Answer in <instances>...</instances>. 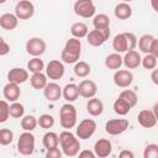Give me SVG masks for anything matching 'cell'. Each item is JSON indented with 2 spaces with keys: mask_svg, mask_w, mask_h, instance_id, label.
<instances>
[{
  "mask_svg": "<svg viewBox=\"0 0 158 158\" xmlns=\"http://www.w3.org/2000/svg\"><path fill=\"white\" fill-rule=\"evenodd\" d=\"M59 139V144L62 148V152L67 156V157H75L78 156L79 151H80V142L78 139V137L72 133L70 131H62L58 136Z\"/></svg>",
  "mask_w": 158,
  "mask_h": 158,
  "instance_id": "obj_1",
  "label": "cell"
},
{
  "mask_svg": "<svg viewBox=\"0 0 158 158\" xmlns=\"http://www.w3.org/2000/svg\"><path fill=\"white\" fill-rule=\"evenodd\" d=\"M80 53H81L80 40L72 37L65 42L64 48L62 49V53H60V59L63 60V63L73 64V63H77L79 60Z\"/></svg>",
  "mask_w": 158,
  "mask_h": 158,
  "instance_id": "obj_2",
  "label": "cell"
},
{
  "mask_svg": "<svg viewBox=\"0 0 158 158\" xmlns=\"http://www.w3.org/2000/svg\"><path fill=\"white\" fill-rule=\"evenodd\" d=\"M59 122L63 128L70 130L77 123V109L70 102L62 105L59 110Z\"/></svg>",
  "mask_w": 158,
  "mask_h": 158,
  "instance_id": "obj_3",
  "label": "cell"
},
{
  "mask_svg": "<svg viewBox=\"0 0 158 158\" xmlns=\"http://www.w3.org/2000/svg\"><path fill=\"white\" fill-rule=\"evenodd\" d=\"M17 151L22 156H31L35 152V136L30 131H25L17 139Z\"/></svg>",
  "mask_w": 158,
  "mask_h": 158,
  "instance_id": "obj_4",
  "label": "cell"
},
{
  "mask_svg": "<svg viewBox=\"0 0 158 158\" xmlns=\"http://www.w3.org/2000/svg\"><path fill=\"white\" fill-rule=\"evenodd\" d=\"M96 131V122L91 118H85L79 122L75 130V135L79 139H88L90 138Z\"/></svg>",
  "mask_w": 158,
  "mask_h": 158,
  "instance_id": "obj_5",
  "label": "cell"
},
{
  "mask_svg": "<svg viewBox=\"0 0 158 158\" xmlns=\"http://www.w3.org/2000/svg\"><path fill=\"white\" fill-rule=\"evenodd\" d=\"M110 37V27L107 28H101V30H93L88 32L86 35V41L90 46L93 47H100L102 46L106 40Z\"/></svg>",
  "mask_w": 158,
  "mask_h": 158,
  "instance_id": "obj_6",
  "label": "cell"
},
{
  "mask_svg": "<svg viewBox=\"0 0 158 158\" xmlns=\"http://www.w3.org/2000/svg\"><path fill=\"white\" fill-rule=\"evenodd\" d=\"M73 9H74V12L83 19L93 17L96 11L93 0H77Z\"/></svg>",
  "mask_w": 158,
  "mask_h": 158,
  "instance_id": "obj_7",
  "label": "cell"
},
{
  "mask_svg": "<svg viewBox=\"0 0 158 158\" xmlns=\"http://www.w3.org/2000/svg\"><path fill=\"white\" fill-rule=\"evenodd\" d=\"M128 126L130 122L126 118H111L105 123V131L111 136H117L123 133L128 128Z\"/></svg>",
  "mask_w": 158,
  "mask_h": 158,
  "instance_id": "obj_8",
  "label": "cell"
},
{
  "mask_svg": "<svg viewBox=\"0 0 158 158\" xmlns=\"http://www.w3.org/2000/svg\"><path fill=\"white\" fill-rule=\"evenodd\" d=\"M47 44L40 37H32L26 42V52L32 57H40L46 52Z\"/></svg>",
  "mask_w": 158,
  "mask_h": 158,
  "instance_id": "obj_9",
  "label": "cell"
},
{
  "mask_svg": "<svg viewBox=\"0 0 158 158\" xmlns=\"http://www.w3.org/2000/svg\"><path fill=\"white\" fill-rule=\"evenodd\" d=\"M15 15L19 20H28L35 15V6L30 0H20L15 6Z\"/></svg>",
  "mask_w": 158,
  "mask_h": 158,
  "instance_id": "obj_10",
  "label": "cell"
},
{
  "mask_svg": "<svg viewBox=\"0 0 158 158\" xmlns=\"http://www.w3.org/2000/svg\"><path fill=\"white\" fill-rule=\"evenodd\" d=\"M64 64L58 59H53L46 67V75L52 80H58L64 75Z\"/></svg>",
  "mask_w": 158,
  "mask_h": 158,
  "instance_id": "obj_11",
  "label": "cell"
},
{
  "mask_svg": "<svg viewBox=\"0 0 158 158\" xmlns=\"http://www.w3.org/2000/svg\"><path fill=\"white\" fill-rule=\"evenodd\" d=\"M133 81V74L128 69H117L114 74V83L118 88H127Z\"/></svg>",
  "mask_w": 158,
  "mask_h": 158,
  "instance_id": "obj_12",
  "label": "cell"
},
{
  "mask_svg": "<svg viewBox=\"0 0 158 158\" xmlns=\"http://www.w3.org/2000/svg\"><path fill=\"white\" fill-rule=\"evenodd\" d=\"M78 91H79V95L85 98V99H90V98H94L98 93V85L95 81L90 80V79H84L79 83L78 85Z\"/></svg>",
  "mask_w": 158,
  "mask_h": 158,
  "instance_id": "obj_13",
  "label": "cell"
},
{
  "mask_svg": "<svg viewBox=\"0 0 158 158\" xmlns=\"http://www.w3.org/2000/svg\"><path fill=\"white\" fill-rule=\"evenodd\" d=\"M137 120H138V123L144 127V128H152L157 125V121H158V116L153 112V110H142L139 111L138 116H137Z\"/></svg>",
  "mask_w": 158,
  "mask_h": 158,
  "instance_id": "obj_14",
  "label": "cell"
},
{
  "mask_svg": "<svg viewBox=\"0 0 158 158\" xmlns=\"http://www.w3.org/2000/svg\"><path fill=\"white\" fill-rule=\"evenodd\" d=\"M111 151H112V144L106 138H100L94 144V153L99 158H105V157L110 156Z\"/></svg>",
  "mask_w": 158,
  "mask_h": 158,
  "instance_id": "obj_15",
  "label": "cell"
},
{
  "mask_svg": "<svg viewBox=\"0 0 158 158\" xmlns=\"http://www.w3.org/2000/svg\"><path fill=\"white\" fill-rule=\"evenodd\" d=\"M141 59L142 58H141L139 53L135 49H131V51L125 52V56L122 58V64H125V67L127 69H136L139 67Z\"/></svg>",
  "mask_w": 158,
  "mask_h": 158,
  "instance_id": "obj_16",
  "label": "cell"
},
{
  "mask_svg": "<svg viewBox=\"0 0 158 158\" xmlns=\"http://www.w3.org/2000/svg\"><path fill=\"white\" fill-rule=\"evenodd\" d=\"M43 94L48 101H57L62 96V88L57 83L51 81L47 83L46 86L43 88Z\"/></svg>",
  "mask_w": 158,
  "mask_h": 158,
  "instance_id": "obj_17",
  "label": "cell"
},
{
  "mask_svg": "<svg viewBox=\"0 0 158 158\" xmlns=\"http://www.w3.org/2000/svg\"><path fill=\"white\" fill-rule=\"evenodd\" d=\"M28 79V72L23 68H12L7 73V80L15 84H22Z\"/></svg>",
  "mask_w": 158,
  "mask_h": 158,
  "instance_id": "obj_18",
  "label": "cell"
},
{
  "mask_svg": "<svg viewBox=\"0 0 158 158\" xmlns=\"http://www.w3.org/2000/svg\"><path fill=\"white\" fill-rule=\"evenodd\" d=\"M4 98L6 99V101H17V99L20 98L21 95V89L19 86V84H15V83H7L5 86H4Z\"/></svg>",
  "mask_w": 158,
  "mask_h": 158,
  "instance_id": "obj_19",
  "label": "cell"
},
{
  "mask_svg": "<svg viewBox=\"0 0 158 158\" xmlns=\"http://www.w3.org/2000/svg\"><path fill=\"white\" fill-rule=\"evenodd\" d=\"M19 25V19L15 14L5 12L0 16V27H2L6 31H12L17 27Z\"/></svg>",
  "mask_w": 158,
  "mask_h": 158,
  "instance_id": "obj_20",
  "label": "cell"
},
{
  "mask_svg": "<svg viewBox=\"0 0 158 158\" xmlns=\"http://www.w3.org/2000/svg\"><path fill=\"white\" fill-rule=\"evenodd\" d=\"M86 111L91 115V116H100L104 111V104L100 99L90 98L86 102Z\"/></svg>",
  "mask_w": 158,
  "mask_h": 158,
  "instance_id": "obj_21",
  "label": "cell"
},
{
  "mask_svg": "<svg viewBox=\"0 0 158 158\" xmlns=\"http://www.w3.org/2000/svg\"><path fill=\"white\" fill-rule=\"evenodd\" d=\"M114 14L118 20H127L131 17L132 15V7L128 2H120L115 6L114 9Z\"/></svg>",
  "mask_w": 158,
  "mask_h": 158,
  "instance_id": "obj_22",
  "label": "cell"
},
{
  "mask_svg": "<svg viewBox=\"0 0 158 158\" xmlns=\"http://www.w3.org/2000/svg\"><path fill=\"white\" fill-rule=\"evenodd\" d=\"M112 48L115 49L116 53H123L128 51V46H127V41H126V36L125 33H118L114 37L112 40Z\"/></svg>",
  "mask_w": 158,
  "mask_h": 158,
  "instance_id": "obj_23",
  "label": "cell"
},
{
  "mask_svg": "<svg viewBox=\"0 0 158 158\" xmlns=\"http://www.w3.org/2000/svg\"><path fill=\"white\" fill-rule=\"evenodd\" d=\"M62 95L63 98L68 101V102H73L78 99L79 96V91H78V85L70 83V84H67L63 89H62Z\"/></svg>",
  "mask_w": 158,
  "mask_h": 158,
  "instance_id": "obj_24",
  "label": "cell"
},
{
  "mask_svg": "<svg viewBox=\"0 0 158 158\" xmlns=\"http://www.w3.org/2000/svg\"><path fill=\"white\" fill-rule=\"evenodd\" d=\"M30 83H31V86L36 90H41L46 86L47 84V75L43 74L42 72H38V73H32V77L30 78Z\"/></svg>",
  "mask_w": 158,
  "mask_h": 158,
  "instance_id": "obj_25",
  "label": "cell"
},
{
  "mask_svg": "<svg viewBox=\"0 0 158 158\" xmlns=\"http://www.w3.org/2000/svg\"><path fill=\"white\" fill-rule=\"evenodd\" d=\"M105 65L106 68L109 69H112V70H117L121 68L122 65V57L120 56V53H111L106 57L105 59Z\"/></svg>",
  "mask_w": 158,
  "mask_h": 158,
  "instance_id": "obj_26",
  "label": "cell"
},
{
  "mask_svg": "<svg viewBox=\"0 0 158 158\" xmlns=\"http://www.w3.org/2000/svg\"><path fill=\"white\" fill-rule=\"evenodd\" d=\"M88 32H89L88 26H86L84 22H75V23H73L72 27H70V33H72V36L75 37V38H79V40L86 37Z\"/></svg>",
  "mask_w": 158,
  "mask_h": 158,
  "instance_id": "obj_27",
  "label": "cell"
},
{
  "mask_svg": "<svg viewBox=\"0 0 158 158\" xmlns=\"http://www.w3.org/2000/svg\"><path fill=\"white\" fill-rule=\"evenodd\" d=\"M43 147L46 149H51V148H56L59 144V139H58V135L56 132H46L43 136Z\"/></svg>",
  "mask_w": 158,
  "mask_h": 158,
  "instance_id": "obj_28",
  "label": "cell"
},
{
  "mask_svg": "<svg viewBox=\"0 0 158 158\" xmlns=\"http://www.w3.org/2000/svg\"><path fill=\"white\" fill-rule=\"evenodd\" d=\"M73 70H74V74H75L77 77H79V78H85V77H88V75L90 74L91 68H90V65H89L86 62H84V60H78V62L75 63Z\"/></svg>",
  "mask_w": 158,
  "mask_h": 158,
  "instance_id": "obj_29",
  "label": "cell"
},
{
  "mask_svg": "<svg viewBox=\"0 0 158 158\" xmlns=\"http://www.w3.org/2000/svg\"><path fill=\"white\" fill-rule=\"evenodd\" d=\"M131 110V106L128 105V102H126L123 99H121L120 96L114 101V111L120 115V116H125L130 112Z\"/></svg>",
  "mask_w": 158,
  "mask_h": 158,
  "instance_id": "obj_30",
  "label": "cell"
},
{
  "mask_svg": "<svg viewBox=\"0 0 158 158\" xmlns=\"http://www.w3.org/2000/svg\"><path fill=\"white\" fill-rule=\"evenodd\" d=\"M93 26L96 30H101V28H107L110 27V17L106 14H99L95 15L93 19Z\"/></svg>",
  "mask_w": 158,
  "mask_h": 158,
  "instance_id": "obj_31",
  "label": "cell"
},
{
  "mask_svg": "<svg viewBox=\"0 0 158 158\" xmlns=\"http://www.w3.org/2000/svg\"><path fill=\"white\" fill-rule=\"evenodd\" d=\"M154 36H152V35H143V36H141L139 37V40H138V42H137V44H138V48L141 49V52H143V53H149V48H151V46H152V43H153V41H154Z\"/></svg>",
  "mask_w": 158,
  "mask_h": 158,
  "instance_id": "obj_32",
  "label": "cell"
},
{
  "mask_svg": "<svg viewBox=\"0 0 158 158\" xmlns=\"http://www.w3.org/2000/svg\"><path fill=\"white\" fill-rule=\"evenodd\" d=\"M37 126V118L32 115H26L21 117V127L23 131H30L32 132Z\"/></svg>",
  "mask_w": 158,
  "mask_h": 158,
  "instance_id": "obj_33",
  "label": "cell"
},
{
  "mask_svg": "<svg viewBox=\"0 0 158 158\" xmlns=\"http://www.w3.org/2000/svg\"><path fill=\"white\" fill-rule=\"evenodd\" d=\"M120 98L123 99L126 102H128V105H130L131 107L136 106V105H137V101H138L137 94H136L133 90H130V89L122 90V91L120 93Z\"/></svg>",
  "mask_w": 158,
  "mask_h": 158,
  "instance_id": "obj_34",
  "label": "cell"
},
{
  "mask_svg": "<svg viewBox=\"0 0 158 158\" xmlns=\"http://www.w3.org/2000/svg\"><path fill=\"white\" fill-rule=\"evenodd\" d=\"M27 69L31 73H38L42 72L44 69V63L42 59H40V57H33L32 59H30L27 62Z\"/></svg>",
  "mask_w": 158,
  "mask_h": 158,
  "instance_id": "obj_35",
  "label": "cell"
},
{
  "mask_svg": "<svg viewBox=\"0 0 158 158\" xmlns=\"http://www.w3.org/2000/svg\"><path fill=\"white\" fill-rule=\"evenodd\" d=\"M9 112H10V116L14 117V118H21L25 114V107L22 104L17 102V101H14L10 106H9Z\"/></svg>",
  "mask_w": 158,
  "mask_h": 158,
  "instance_id": "obj_36",
  "label": "cell"
},
{
  "mask_svg": "<svg viewBox=\"0 0 158 158\" xmlns=\"http://www.w3.org/2000/svg\"><path fill=\"white\" fill-rule=\"evenodd\" d=\"M37 125H40V127H41V128H44V130L52 128L53 125H54V117H53L52 115L43 114V115H41V116L37 118Z\"/></svg>",
  "mask_w": 158,
  "mask_h": 158,
  "instance_id": "obj_37",
  "label": "cell"
},
{
  "mask_svg": "<svg viewBox=\"0 0 158 158\" xmlns=\"http://www.w3.org/2000/svg\"><path fill=\"white\" fill-rule=\"evenodd\" d=\"M14 141V132L10 128H1L0 130V144L9 146Z\"/></svg>",
  "mask_w": 158,
  "mask_h": 158,
  "instance_id": "obj_38",
  "label": "cell"
},
{
  "mask_svg": "<svg viewBox=\"0 0 158 158\" xmlns=\"http://www.w3.org/2000/svg\"><path fill=\"white\" fill-rule=\"evenodd\" d=\"M157 58L156 56L147 53L142 59H141V64L143 65L144 69H154L157 67Z\"/></svg>",
  "mask_w": 158,
  "mask_h": 158,
  "instance_id": "obj_39",
  "label": "cell"
},
{
  "mask_svg": "<svg viewBox=\"0 0 158 158\" xmlns=\"http://www.w3.org/2000/svg\"><path fill=\"white\" fill-rule=\"evenodd\" d=\"M9 104L6 100H0V123H4L7 121L10 112H9Z\"/></svg>",
  "mask_w": 158,
  "mask_h": 158,
  "instance_id": "obj_40",
  "label": "cell"
},
{
  "mask_svg": "<svg viewBox=\"0 0 158 158\" xmlns=\"http://www.w3.org/2000/svg\"><path fill=\"white\" fill-rule=\"evenodd\" d=\"M143 157L144 158H158V146L156 143H151L146 146L143 151Z\"/></svg>",
  "mask_w": 158,
  "mask_h": 158,
  "instance_id": "obj_41",
  "label": "cell"
},
{
  "mask_svg": "<svg viewBox=\"0 0 158 158\" xmlns=\"http://www.w3.org/2000/svg\"><path fill=\"white\" fill-rule=\"evenodd\" d=\"M123 33H125V36H126L128 51L135 49V47L137 46V37L135 36V33H132V32H123Z\"/></svg>",
  "mask_w": 158,
  "mask_h": 158,
  "instance_id": "obj_42",
  "label": "cell"
},
{
  "mask_svg": "<svg viewBox=\"0 0 158 158\" xmlns=\"http://www.w3.org/2000/svg\"><path fill=\"white\" fill-rule=\"evenodd\" d=\"M46 157H47V158H60V157H62V152L59 151L58 147L51 148V149H47Z\"/></svg>",
  "mask_w": 158,
  "mask_h": 158,
  "instance_id": "obj_43",
  "label": "cell"
},
{
  "mask_svg": "<svg viewBox=\"0 0 158 158\" xmlns=\"http://www.w3.org/2000/svg\"><path fill=\"white\" fill-rule=\"evenodd\" d=\"M10 52V46L5 42V40L0 36V56H6Z\"/></svg>",
  "mask_w": 158,
  "mask_h": 158,
  "instance_id": "obj_44",
  "label": "cell"
},
{
  "mask_svg": "<svg viewBox=\"0 0 158 158\" xmlns=\"http://www.w3.org/2000/svg\"><path fill=\"white\" fill-rule=\"evenodd\" d=\"M78 156H79V158H95V153L93 151H89V149L79 151Z\"/></svg>",
  "mask_w": 158,
  "mask_h": 158,
  "instance_id": "obj_45",
  "label": "cell"
},
{
  "mask_svg": "<svg viewBox=\"0 0 158 158\" xmlns=\"http://www.w3.org/2000/svg\"><path fill=\"white\" fill-rule=\"evenodd\" d=\"M149 53L156 56V57H158V40L154 38V41H153V43H152V46L149 48Z\"/></svg>",
  "mask_w": 158,
  "mask_h": 158,
  "instance_id": "obj_46",
  "label": "cell"
},
{
  "mask_svg": "<svg viewBox=\"0 0 158 158\" xmlns=\"http://www.w3.org/2000/svg\"><path fill=\"white\" fill-rule=\"evenodd\" d=\"M118 157H120V158H133L135 154H133L131 151H128V149H122V151L120 152Z\"/></svg>",
  "mask_w": 158,
  "mask_h": 158,
  "instance_id": "obj_47",
  "label": "cell"
},
{
  "mask_svg": "<svg viewBox=\"0 0 158 158\" xmlns=\"http://www.w3.org/2000/svg\"><path fill=\"white\" fill-rule=\"evenodd\" d=\"M151 78H152V81L153 84H158V69H152V74H151Z\"/></svg>",
  "mask_w": 158,
  "mask_h": 158,
  "instance_id": "obj_48",
  "label": "cell"
},
{
  "mask_svg": "<svg viewBox=\"0 0 158 158\" xmlns=\"http://www.w3.org/2000/svg\"><path fill=\"white\" fill-rule=\"evenodd\" d=\"M157 2H158V0H151V6L154 11H158V4Z\"/></svg>",
  "mask_w": 158,
  "mask_h": 158,
  "instance_id": "obj_49",
  "label": "cell"
},
{
  "mask_svg": "<svg viewBox=\"0 0 158 158\" xmlns=\"http://www.w3.org/2000/svg\"><path fill=\"white\" fill-rule=\"evenodd\" d=\"M4 2H6V0H0V4H4Z\"/></svg>",
  "mask_w": 158,
  "mask_h": 158,
  "instance_id": "obj_50",
  "label": "cell"
},
{
  "mask_svg": "<svg viewBox=\"0 0 158 158\" xmlns=\"http://www.w3.org/2000/svg\"><path fill=\"white\" fill-rule=\"evenodd\" d=\"M123 2H130V1H132V0H122Z\"/></svg>",
  "mask_w": 158,
  "mask_h": 158,
  "instance_id": "obj_51",
  "label": "cell"
},
{
  "mask_svg": "<svg viewBox=\"0 0 158 158\" xmlns=\"http://www.w3.org/2000/svg\"><path fill=\"white\" fill-rule=\"evenodd\" d=\"M17 1H20V0H17Z\"/></svg>",
  "mask_w": 158,
  "mask_h": 158,
  "instance_id": "obj_52",
  "label": "cell"
}]
</instances>
